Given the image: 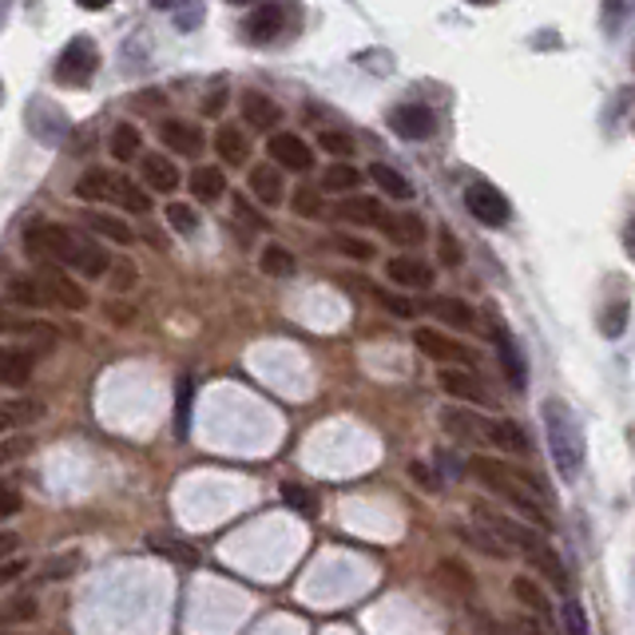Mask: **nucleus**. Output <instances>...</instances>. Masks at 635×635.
Returning <instances> with one entry per match:
<instances>
[{"label":"nucleus","mask_w":635,"mask_h":635,"mask_svg":"<svg viewBox=\"0 0 635 635\" xmlns=\"http://www.w3.org/2000/svg\"><path fill=\"white\" fill-rule=\"evenodd\" d=\"M21 243L36 263L45 266H60V270L72 266V270H80L88 278H104L112 270V258H107L104 246L88 239V234L60 227V223H28Z\"/></svg>","instance_id":"obj_1"},{"label":"nucleus","mask_w":635,"mask_h":635,"mask_svg":"<svg viewBox=\"0 0 635 635\" xmlns=\"http://www.w3.org/2000/svg\"><path fill=\"white\" fill-rule=\"evenodd\" d=\"M469 473H473L493 497H500L505 505L517 508L532 529H544V524H548V512H544V505H541L544 485H536V477H517V469L497 461V457H473V461H469Z\"/></svg>","instance_id":"obj_2"},{"label":"nucleus","mask_w":635,"mask_h":635,"mask_svg":"<svg viewBox=\"0 0 635 635\" xmlns=\"http://www.w3.org/2000/svg\"><path fill=\"white\" fill-rule=\"evenodd\" d=\"M544 417V433H548V453H553V465L564 485H576L580 473H584V429H580L576 414L568 409V402L560 397H548L541 405Z\"/></svg>","instance_id":"obj_3"},{"label":"nucleus","mask_w":635,"mask_h":635,"mask_svg":"<svg viewBox=\"0 0 635 635\" xmlns=\"http://www.w3.org/2000/svg\"><path fill=\"white\" fill-rule=\"evenodd\" d=\"M441 426L445 433H453L465 445H481V449H497V421L473 414V409H457V405H445L441 409Z\"/></svg>","instance_id":"obj_4"},{"label":"nucleus","mask_w":635,"mask_h":635,"mask_svg":"<svg viewBox=\"0 0 635 635\" xmlns=\"http://www.w3.org/2000/svg\"><path fill=\"white\" fill-rule=\"evenodd\" d=\"M96 68H100V48L88 40V36H76L64 52H60L56 60V80L68 84V88H80V84H88L96 76Z\"/></svg>","instance_id":"obj_5"},{"label":"nucleus","mask_w":635,"mask_h":635,"mask_svg":"<svg viewBox=\"0 0 635 635\" xmlns=\"http://www.w3.org/2000/svg\"><path fill=\"white\" fill-rule=\"evenodd\" d=\"M414 346L426 354V358L441 361V366H461V370H469L473 366V350L465 346V342H453L449 334H441V330H433V326H417L414 330Z\"/></svg>","instance_id":"obj_6"},{"label":"nucleus","mask_w":635,"mask_h":635,"mask_svg":"<svg viewBox=\"0 0 635 635\" xmlns=\"http://www.w3.org/2000/svg\"><path fill=\"white\" fill-rule=\"evenodd\" d=\"M40 287H45L48 306H60V310H88V294L72 275H64L60 266H40L36 270Z\"/></svg>","instance_id":"obj_7"},{"label":"nucleus","mask_w":635,"mask_h":635,"mask_svg":"<svg viewBox=\"0 0 635 635\" xmlns=\"http://www.w3.org/2000/svg\"><path fill=\"white\" fill-rule=\"evenodd\" d=\"M465 207L473 215L477 223H485V227H505L512 219V207H508V199L500 195L493 183H473L465 191Z\"/></svg>","instance_id":"obj_8"},{"label":"nucleus","mask_w":635,"mask_h":635,"mask_svg":"<svg viewBox=\"0 0 635 635\" xmlns=\"http://www.w3.org/2000/svg\"><path fill=\"white\" fill-rule=\"evenodd\" d=\"M266 151H270V160H275V167H287V172H310L314 167V151L310 143L302 136H294V131H275L270 136V143H266Z\"/></svg>","instance_id":"obj_9"},{"label":"nucleus","mask_w":635,"mask_h":635,"mask_svg":"<svg viewBox=\"0 0 635 635\" xmlns=\"http://www.w3.org/2000/svg\"><path fill=\"white\" fill-rule=\"evenodd\" d=\"M390 127L402 139H429L437 131V119H433L426 104H402L390 112Z\"/></svg>","instance_id":"obj_10"},{"label":"nucleus","mask_w":635,"mask_h":635,"mask_svg":"<svg viewBox=\"0 0 635 635\" xmlns=\"http://www.w3.org/2000/svg\"><path fill=\"white\" fill-rule=\"evenodd\" d=\"M45 409L48 405L40 397H4L0 402V437H9L24 426H36L45 417Z\"/></svg>","instance_id":"obj_11"},{"label":"nucleus","mask_w":635,"mask_h":635,"mask_svg":"<svg viewBox=\"0 0 635 635\" xmlns=\"http://www.w3.org/2000/svg\"><path fill=\"white\" fill-rule=\"evenodd\" d=\"M437 385L445 393H449L453 402H473V405H488V393L485 385L473 378L469 370H461V366H441L437 373Z\"/></svg>","instance_id":"obj_12"},{"label":"nucleus","mask_w":635,"mask_h":635,"mask_svg":"<svg viewBox=\"0 0 635 635\" xmlns=\"http://www.w3.org/2000/svg\"><path fill=\"white\" fill-rule=\"evenodd\" d=\"M385 278H390L393 287H405V290H426L433 287V266L414 258V254H397L385 263Z\"/></svg>","instance_id":"obj_13"},{"label":"nucleus","mask_w":635,"mask_h":635,"mask_svg":"<svg viewBox=\"0 0 635 635\" xmlns=\"http://www.w3.org/2000/svg\"><path fill=\"white\" fill-rule=\"evenodd\" d=\"M493 342H497V358H500V370H505L508 385L520 393L524 385H529V366H524V358H520L517 342H512V334H508L500 322L493 326Z\"/></svg>","instance_id":"obj_14"},{"label":"nucleus","mask_w":635,"mask_h":635,"mask_svg":"<svg viewBox=\"0 0 635 635\" xmlns=\"http://www.w3.org/2000/svg\"><path fill=\"white\" fill-rule=\"evenodd\" d=\"M282 24H287V9L278 4V0H266L258 9L246 16V36H251L254 45H270L278 33H282Z\"/></svg>","instance_id":"obj_15"},{"label":"nucleus","mask_w":635,"mask_h":635,"mask_svg":"<svg viewBox=\"0 0 635 635\" xmlns=\"http://www.w3.org/2000/svg\"><path fill=\"white\" fill-rule=\"evenodd\" d=\"M246 187H251V195L258 199L263 207H278V203L287 199V183H282L278 167H270V163H258V167H251V175H246Z\"/></svg>","instance_id":"obj_16"},{"label":"nucleus","mask_w":635,"mask_h":635,"mask_svg":"<svg viewBox=\"0 0 635 635\" xmlns=\"http://www.w3.org/2000/svg\"><path fill=\"white\" fill-rule=\"evenodd\" d=\"M160 139L175 151V155H199V151H203V131H199L195 124H187V119H163Z\"/></svg>","instance_id":"obj_17"},{"label":"nucleus","mask_w":635,"mask_h":635,"mask_svg":"<svg viewBox=\"0 0 635 635\" xmlns=\"http://www.w3.org/2000/svg\"><path fill=\"white\" fill-rule=\"evenodd\" d=\"M139 172H143V183H148L151 191H163V195H167V191L179 187V167H175L167 155H160V151H155V155H143V160H139Z\"/></svg>","instance_id":"obj_18"},{"label":"nucleus","mask_w":635,"mask_h":635,"mask_svg":"<svg viewBox=\"0 0 635 635\" xmlns=\"http://www.w3.org/2000/svg\"><path fill=\"white\" fill-rule=\"evenodd\" d=\"M112 191H116V175L107 167H88L76 179V199H84V203H112Z\"/></svg>","instance_id":"obj_19"},{"label":"nucleus","mask_w":635,"mask_h":635,"mask_svg":"<svg viewBox=\"0 0 635 635\" xmlns=\"http://www.w3.org/2000/svg\"><path fill=\"white\" fill-rule=\"evenodd\" d=\"M338 219L358 223V227H381V223H385V211H381V203L370 195H350L338 203Z\"/></svg>","instance_id":"obj_20"},{"label":"nucleus","mask_w":635,"mask_h":635,"mask_svg":"<svg viewBox=\"0 0 635 635\" xmlns=\"http://www.w3.org/2000/svg\"><path fill=\"white\" fill-rule=\"evenodd\" d=\"M457 536H461L469 548H477V553L493 556V560H505V556H508V544L500 541L493 529H485L481 520H473V524H457Z\"/></svg>","instance_id":"obj_21"},{"label":"nucleus","mask_w":635,"mask_h":635,"mask_svg":"<svg viewBox=\"0 0 635 635\" xmlns=\"http://www.w3.org/2000/svg\"><path fill=\"white\" fill-rule=\"evenodd\" d=\"M36 358L21 346H0V385H24Z\"/></svg>","instance_id":"obj_22"},{"label":"nucleus","mask_w":635,"mask_h":635,"mask_svg":"<svg viewBox=\"0 0 635 635\" xmlns=\"http://www.w3.org/2000/svg\"><path fill=\"white\" fill-rule=\"evenodd\" d=\"M243 119L251 127H258V131H270V127H278V119H282V107L263 92H246L243 96Z\"/></svg>","instance_id":"obj_23"},{"label":"nucleus","mask_w":635,"mask_h":635,"mask_svg":"<svg viewBox=\"0 0 635 635\" xmlns=\"http://www.w3.org/2000/svg\"><path fill=\"white\" fill-rule=\"evenodd\" d=\"M215 151H219L223 163L243 167V163L251 160V143H246L243 127H219V131H215Z\"/></svg>","instance_id":"obj_24"},{"label":"nucleus","mask_w":635,"mask_h":635,"mask_svg":"<svg viewBox=\"0 0 635 635\" xmlns=\"http://www.w3.org/2000/svg\"><path fill=\"white\" fill-rule=\"evenodd\" d=\"M381 231L390 234L393 243L417 246L421 239H426V223H421V215H385V223H381Z\"/></svg>","instance_id":"obj_25"},{"label":"nucleus","mask_w":635,"mask_h":635,"mask_svg":"<svg viewBox=\"0 0 635 635\" xmlns=\"http://www.w3.org/2000/svg\"><path fill=\"white\" fill-rule=\"evenodd\" d=\"M370 179L390 199H397V203H409V199H414V183H409V179H405V175L397 172V167H390V163H373V167H370Z\"/></svg>","instance_id":"obj_26"},{"label":"nucleus","mask_w":635,"mask_h":635,"mask_svg":"<svg viewBox=\"0 0 635 635\" xmlns=\"http://www.w3.org/2000/svg\"><path fill=\"white\" fill-rule=\"evenodd\" d=\"M223 191H227L223 167H195V172H191V195H195L199 203H215V199H223Z\"/></svg>","instance_id":"obj_27"},{"label":"nucleus","mask_w":635,"mask_h":635,"mask_svg":"<svg viewBox=\"0 0 635 635\" xmlns=\"http://www.w3.org/2000/svg\"><path fill=\"white\" fill-rule=\"evenodd\" d=\"M0 334H21L33 338V342H52V330L45 322H33V318H21L16 310L0 306Z\"/></svg>","instance_id":"obj_28"},{"label":"nucleus","mask_w":635,"mask_h":635,"mask_svg":"<svg viewBox=\"0 0 635 635\" xmlns=\"http://www.w3.org/2000/svg\"><path fill=\"white\" fill-rule=\"evenodd\" d=\"M88 231L92 234H100V239H107V243H119V246H127L136 234H131V227H127L124 219H116V215H104V211H92L88 215Z\"/></svg>","instance_id":"obj_29"},{"label":"nucleus","mask_w":635,"mask_h":635,"mask_svg":"<svg viewBox=\"0 0 635 635\" xmlns=\"http://www.w3.org/2000/svg\"><path fill=\"white\" fill-rule=\"evenodd\" d=\"M429 310L437 314L445 326H453V330H473V326H477L473 306H469V302H461V299H437L433 306H429Z\"/></svg>","instance_id":"obj_30"},{"label":"nucleus","mask_w":635,"mask_h":635,"mask_svg":"<svg viewBox=\"0 0 635 635\" xmlns=\"http://www.w3.org/2000/svg\"><path fill=\"white\" fill-rule=\"evenodd\" d=\"M112 203L124 211H131V215H148L151 211V195L143 191L139 183H131V179H124V175H116V191H112Z\"/></svg>","instance_id":"obj_31"},{"label":"nucleus","mask_w":635,"mask_h":635,"mask_svg":"<svg viewBox=\"0 0 635 635\" xmlns=\"http://www.w3.org/2000/svg\"><path fill=\"white\" fill-rule=\"evenodd\" d=\"M258 270L270 278H290L294 270H299V258H294L287 246L270 243V246H263V254H258Z\"/></svg>","instance_id":"obj_32"},{"label":"nucleus","mask_w":635,"mask_h":635,"mask_svg":"<svg viewBox=\"0 0 635 635\" xmlns=\"http://www.w3.org/2000/svg\"><path fill=\"white\" fill-rule=\"evenodd\" d=\"M512 596H517L529 612H536V615H553V604H548V592L536 584L532 576H517L512 580Z\"/></svg>","instance_id":"obj_33"},{"label":"nucleus","mask_w":635,"mask_h":635,"mask_svg":"<svg viewBox=\"0 0 635 635\" xmlns=\"http://www.w3.org/2000/svg\"><path fill=\"white\" fill-rule=\"evenodd\" d=\"M112 160L127 163V160H136L139 151H143V136H139V127L136 124H116V131H112Z\"/></svg>","instance_id":"obj_34"},{"label":"nucleus","mask_w":635,"mask_h":635,"mask_svg":"<svg viewBox=\"0 0 635 635\" xmlns=\"http://www.w3.org/2000/svg\"><path fill=\"white\" fill-rule=\"evenodd\" d=\"M437 576L445 580V588H453L457 596H477V580H473V572L461 564V560H441Z\"/></svg>","instance_id":"obj_35"},{"label":"nucleus","mask_w":635,"mask_h":635,"mask_svg":"<svg viewBox=\"0 0 635 635\" xmlns=\"http://www.w3.org/2000/svg\"><path fill=\"white\" fill-rule=\"evenodd\" d=\"M9 294L16 306H48L45 299V287H40V278L36 275H16L9 282Z\"/></svg>","instance_id":"obj_36"},{"label":"nucleus","mask_w":635,"mask_h":635,"mask_svg":"<svg viewBox=\"0 0 635 635\" xmlns=\"http://www.w3.org/2000/svg\"><path fill=\"white\" fill-rule=\"evenodd\" d=\"M358 183H361V172L358 167H350L346 160L330 163L322 175V191H358Z\"/></svg>","instance_id":"obj_37"},{"label":"nucleus","mask_w":635,"mask_h":635,"mask_svg":"<svg viewBox=\"0 0 635 635\" xmlns=\"http://www.w3.org/2000/svg\"><path fill=\"white\" fill-rule=\"evenodd\" d=\"M497 449L517 453V457H529V437H524V429H520L517 421L497 417Z\"/></svg>","instance_id":"obj_38"},{"label":"nucleus","mask_w":635,"mask_h":635,"mask_svg":"<svg viewBox=\"0 0 635 635\" xmlns=\"http://www.w3.org/2000/svg\"><path fill=\"white\" fill-rule=\"evenodd\" d=\"M278 497L287 500V505L294 508L299 517H314V512H318V497H314L306 485H299V481H287V485L278 488Z\"/></svg>","instance_id":"obj_39"},{"label":"nucleus","mask_w":635,"mask_h":635,"mask_svg":"<svg viewBox=\"0 0 635 635\" xmlns=\"http://www.w3.org/2000/svg\"><path fill=\"white\" fill-rule=\"evenodd\" d=\"M167 223H172L175 234H195L199 231V211L191 203H167Z\"/></svg>","instance_id":"obj_40"},{"label":"nucleus","mask_w":635,"mask_h":635,"mask_svg":"<svg viewBox=\"0 0 635 635\" xmlns=\"http://www.w3.org/2000/svg\"><path fill=\"white\" fill-rule=\"evenodd\" d=\"M334 246L346 258H354V263H373V254H378V246L370 243V239H354V234H338Z\"/></svg>","instance_id":"obj_41"},{"label":"nucleus","mask_w":635,"mask_h":635,"mask_svg":"<svg viewBox=\"0 0 635 635\" xmlns=\"http://www.w3.org/2000/svg\"><path fill=\"white\" fill-rule=\"evenodd\" d=\"M560 624H564V635H592L588 615H584L580 600H572V596H568L564 608H560Z\"/></svg>","instance_id":"obj_42"},{"label":"nucleus","mask_w":635,"mask_h":635,"mask_svg":"<svg viewBox=\"0 0 635 635\" xmlns=\"http://www.w3.org/2000/svg\"><path fill=\"white\" fill-rule=\"evenodd\" d=\"M151 548L160 556H172V560H179V564H195L199 556L195 548H187L183 541H172V536H151Z\"/></svg>","instance_id":"obj_43"},{"label":"nucleus","mask_w":635,"mask_h":635,"mask_svg":"<svg viewBox=\"0 0 635 635\" xmlns=\"http://www.w3.org/2000/svg\"><path fill=\"white\" fill-rule=\"evenodd\" d=\"M294 215L318 219V215H322V191H318V187H299V191H294Z\"/></svg>","instance_id":"obj_44"},{"label":"nucleus","mask_w":635,"mask_h":635,"mask_svg":"<svg viewBox=\"0 0 635 635\" xmlns=\"http://www.w3.org/2000/svg\"><path fill=\"white\" fill-rule=\"evenodd\" d=\"M318 148H322L326 155L350 160V155H354V139H350L346 131H334V127H330V131H322V136H318Z\"/></svg>","instance_id":"obj_45"},{"label":"nucleus","mask_w":635,"mask_h":635,"mask_svg":"<svg viewBox=\"0 0 635 635\" xmlns=\"http://www.w3.org/2000/svg\"><path fill=\"white\" fill-rule=\"evenodd\" d=\"M76 568H80V556H68V560H64V556H56V560H48L40 576H45V580H68Z\"/></svg>","instance_id":"obj_46"},{"label":"nucleus","mask_w":635,"mask_h":635,"mask_svg":"<svg viewBox=\"0 0 635 635\" xmlns=\"http://www.w3.org/2000/svg\"><path fill=\"white\" fill-rule=\"evenodd\" d=\"M234 215H239V219H243L246 227H251V231H266L263 211H254L251 203H246V199H234Z\"/></svg>","instance_id":"obj_47"},{"label":"nucleus","mask_w":635,"mask_h":635,"mask_svg":"<svg viewBox=\"0 0 635 635\" xmlns=\"http://www.w3.org/2000/svg\"><path fill=\"white\" fill-rule=\"evenodd\" d=\"M33 449V441L28 437H12V441H0V465H9V461H16L21 453H28Z\"/></svg>","instance_id":"obj_48"},{"label":"nucleus","mask_w":635,"mask_h":635,"mask_svg":"<svg viewBox=\"0 0 635 635\" xmlns=\"http://www.w3.org/2000/svg\"><path fill=\"white\" fill-rule=\"evenodd\" d=\"M21 493H16V488H9V485H0V520L4 517H16V512H21Z\"/></svg>","instance_id":"obj_49"},{"label":"nucleus","mask_w":635,"mask_h":635,"mask_svg":"<svg viewBox=\"0 0 635 635\" xmlns=\"http://www.w3.org/2000/svg\"><path fill=\"white\" fill-rule=\"evenodd\" d=\"M441 263H445V266L461 263V246H457V239H453L449 231H441Z\"/></svg>","instance_id":"obj_50"},{"label":"nucleus","mask_w":635,"mask_h":635,"mask_svg":"<svg viewBox=\"0 0 635 635\" xmlns=\"http://www.w3.org/2000/svg\"><path fill=\"white\" fill-rule=\"evenodd\" d=\"M373 294H378V302L390 314H402V318H409V314H414V306H409L405 299H397V294H381V290H373Z\"/></svg>","instance_id":"obj_51"},{"label":"nucleus","mask_w":635,"mask_h":635,"mask_svg":"<svg viewBox=\"0 0 635 635\" xmlns=\"http://www.w3.org/2000/svg\"><path fill=\"white\" fill-rule=\"evenodd\" d=\"M409 477H414V481H417V485H426L429 488V493H437V477H433V473H429V465H421V461H414V465H409Z\"/></svg>","instance_id":"obj_52"},{"label":"nucleus","mask_w":635,"mask_h":635,"mask_svg":"<svg viewBox=\"0 0 635 635\" xmlns=\"http://www.w3.org/2000/svg\"><path fill=\"white\" fill-rule=\"evenodd\" d=\"M187 402H191V378L179 381V433H187Z\"/></svg>","instance_id":"obj_53"},{"label":"nucleus","mask_w":635,"mask_h":635,"mask_svg":"<svg viewBox=\"0 0 635 635\" xmlns=\"http://www.w3.org/2000/svg\"><path fill=\"white\" fill-rule=\"evenodd\" d=\"M16 548H21V536L16 532H0V560H9Z\"/></svg>","instance_id":"obj_54"},{"label":"nucleus","mask_w":635,"mask_h":635,"mask_svg":"<svg viewBox=\"0 0 635 635\" xmlns=\"http://www.w3.org/2000/svg\"><path fill=\"white\" fill-rule=\"evenodd\" d=\"M9 612H12V620H33V615H36V600H16Z\"/></svg>","instance_id":"obj_55"},{"label":"nucleus","mask_w":635,"mask_h":635,"mask_svg":"<svg viewBox=\"0 0 635 635\" xmlns=\"http://www.w3.org/2000/svg\"><path fill=\"white\" fill-rule=\"evenodd\" d=\"M24 572V560H9V564H0V584H9Z\"/></svg>","instance_id":"obj_56"},{"label":"nucleus","mask_w":635,"mask_h":635,"mask_svg":"<svg viewBox=\"0 0 635 635\" xmlns=\"http://www.w3.org/2000/svg\"><path fill=\"white\" fill-rule=\"evenodd\" d=\"M136 282V266H119V275H116V290H127Z\"/></svg>","instance_id":"obj_57"},{"label":"nucleus","mask_w":635,"mask_h":635,"mask_svg":"<svg viewBox=\"0 0 635 635\" xmlns=\"http://www.w3.org/2000/svg\"><path fill=\"white\" fill-rule=\"evenodd\" d=\"M624 251L635 258V219H627V227H624Z\"/></svg>","instance_id":"obj_58"},{"label":"nucleus","mask_w":635,"mask_h":635,"mask_svg":"<svg viewBox=\"0 0 635 635\" xmlns=\"http://www.w3.org/2000/svg\"><path fill=\"white\" fill-rule=\"evenodd\" d=\"M76 4H80V9H88V12H100V9H107L112 0H76Z\"/></svg>","instance_id":"obj_59"},{"label":"nucleus","mask_w":635,"mask_h":635,"mask_svg":"<svg viewBox=\"0 0 635 635\" xmlns=\"http://www.w3.org/2000/svg\"><path fill=\"white\" fill-rule=\"evenodd\" d=\"M4 16H9V0H0V24H4Z\"/></svg>","instance_id":"obj_60"},{"label":"nucleus","mask_w":635,"mask_h":635,"mask_svg":"<svg viewBox=\"0 0 635 635\" xmlns=\"http://www.w3.org/2000/svg\"><path fill=\"white\" fill-rule=\"evenodd\" d=\"M469 4H497V0H469Z\"/></svg>","instance_id":"obj_61"},{"label":"nucleus","mask_w":635,"mask_h":635,"mask_svg":"<svg viewBox=\"0 0 635 635\" xmlns=\"http://www.w3.org/2000/svg\"><path fill=\"white\" fill-rule=\"evenodd\" d=\"M231 4H251V0H231Z\"/></svg>","instance_id":"obj_62"},{"label":"nucleus","mask_w":635,"mask_h":635,"mask_svg":"<svg viewBox=\"0 0 635 635\" xmlns=\"http://www.w3.org/2000/svg\"><path fill=\"white\" fill-rule=\"evenodd\" d=\"M0 100H4V84H0Z\"/></svg>","instance_id":"obj_63"}]
</instances>
